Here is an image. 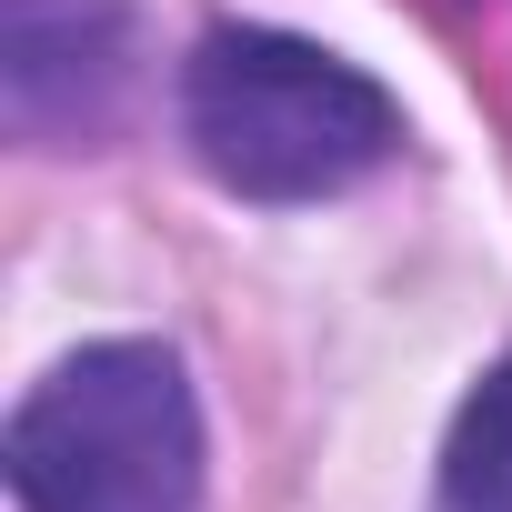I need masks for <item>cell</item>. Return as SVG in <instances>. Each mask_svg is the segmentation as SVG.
I'll return each instance as SVG.
<instances>
[{
    "mask_svg": "<svg viewBox=\"0 0 512 512\" xmlns=\"http://www.w3.org/2000/svg\"><path fill=\"white\" fill-rule=\"evenodd\" d=\"M181 141L241 201H332L402 151V101L302 31L231 21L181 61Z\"/></svg>",
    "mask_w": 512,
    "mask_h": 512,
    "instance_id": "obj_1",
    "label": "cell"
},
{
    "mask_svg": "<svg viewBox=\"0 0 512 512\" xmlns=\"http://www.w3.org/2000/svg\"><path fill=\"white\" fill-rule=\"evenodd\" d=\"M21 512H201V402L171 342L61 352L0 442Z\"/></svg>",
    "mask_w": 512,
    "mask_h": 512,
    "instance_id": "obj_2",
    "label": "cell"
},
{
    "mask_svg": "<svg viewBox=\"0 0 512 512\" xmlns=\"http://www.w3.org/2000/svg\"><path fill=\"white\" fill-rule=\"evenodd\" d=\"M131 0H0V111L31 151H81L131 101Z\"/></svg>",
    "mask_w": 512,
    "mask_h": 512,
    "instance_id": "obj_3",
    "label": "cell"
},
{
    "mask_svg": "<svg viewBox=\"0 0 512 512\" xmlns=\"http://www.w3.org/2000/svg\"><path fill=\"white\" fill-rule=\"evenodd\" d=\"M432 512H512V352L462 392L432 472Z\"/></svg>",
    "mask_w": 512,
    "mask_h": 512,
    "instance_id": "obj_4",
    "label": "cell"
}]
</instances>
